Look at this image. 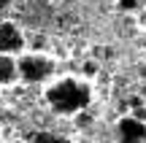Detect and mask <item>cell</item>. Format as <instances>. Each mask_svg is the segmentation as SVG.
Here are the masks:
<instances>
[{
	"mask_svg": "<svg viewBox=\"0 0 146 143\" xmlns=\"http://www.w3.org/2000/svg\"><path fill=\"white\" fill-rule=\"evenodd\" d=\"M46 100L57 113L73 116V113H81L89 105L92 92H89V84L81 78H60L46 89Z\"/></svg>",
	"mask_w": 146,
	"mask_h": 143,
	"instance_id": "obj_1",
	"label": "cell"
},
{
	"mask_svg": "<svg viewBox=\"0 0 146 143\" xmlns=\"http://www.w3.org/2000/svg\"><path fill=\"white\" fill-rule=\"evenodd\" d=\"M16 68H19V78L27 84H38V81H46L52 76L54 65L49 57L43 54H25L22 59H16Z\"/></svg>",
	"mask_w": 146,
	"mask_h": 143,
	"instance_id": "obj_2",
	"label": "cell"
},
{
	"mask_svg": "<svg viewBox=\"0 0 146 143\" xmlns=\"http://www.w3.org/2000/svg\"><path fill=\"white\" fill-rule=\"evenodd\" d=\"M116 138L119 143H146V122L130 116H122L116 124Z\"/></svg>",
	"mask_w": 146,
	"mask_h": 143,
	"instance_id": "obj_3",
	"label": "cell"
},
{
	"mask_svg": "<svg viewBox=\"0 0 146 143\" xmlns=\"http://www.w3.org/2000/svg\"><path fill=\"white\" fill-rule=\"evenodd\" d=\"M25 49V35L14 22H0V54H16Z\"/></svg>",
	"mask_w": 146,
	"mask_h": 143,
	"instance_id": "obj_4",
	"label": "cell"
},
{
	"mask_svg": "<svg viewBox=\"0 0 146 143\" xmlns=\"http://www.w3.org/2000/svg\"><path fill=\"white\" fill-rule=\"evenodd\" d=\"M19 78V68L11 54H0V84H11Z\"/></svg>",
	"mask_w": 146,
	"mask_h": 143,
	"instance_id": "obj_5",
	"label": "cell"
},
{
	"mask_svg": "<svg viewBox=\"0 0 146 143\" xmlns=\"http://www.w3.org/2000/svg\"><path fill=\"white\" fill-rule=\"evenodd\" d=\"M33 143H68L62 138V135H54V132H38L35 138H33Z\"/></svg>",
	"mask_w": 146,
	"mask_h": 143,
	"instance_id": "obj_6",
	"label": "cell"
},
{
	"mask_svg": "<svg viewBox=\"0 0 146 143\" xmlns=\"http://www.w3.org/2000/svg\"><path fill=\"white\" fill-rule=\"evenodd\" d=\"M119 11H135L138 8V0H119Z\"/></svg>",
	"mask_w": 146,
	"mask_h": 143,
	"instance_id": "obj_7",
	"label": "cell"
},
{
	"mask_svg": "<svg viewBox=\"0 0 146 143\" xmlns=\"http://www.w3.org/2000/svg\"><path fill=\"white\" fill-rule=\"evenodd\" d=\"M8 5H11V0H0V11H3V8H8Z\"/></svg>",
	"mask_w": 146,
	"mask_h": 143,
	"instance_id": "obj_8",
	"label": "cell"
},
{
	"mask_svg": "<svg viewBox=\"0 0 146 143\" xmlns=\"http://www.w3.org/2000/svg\"><path fill=\"white\" fill-rule=\"evenodd\" d=\"M141 97L146 100V81H143V86H141Z\"/></svg>",
	"mask_w": 146,
	"mask_h": 143,
	"instance_id": "obj_9",
	"label": "cell"
},
{
	"mask_svg": "<svg viewBox=\"0 0 146 143\" xmlns=\"http://www.w3.org/2000/svg\"><path fill=\"white\" fill-rule=\"evenodd\" d=\"M143 22H146V19H143Z\"/></svg>",
	"mask_w": 146,
	"mask_h": 143,
	"instance_id": "obj_10",
	"label": "cell"
}]
</instances>
